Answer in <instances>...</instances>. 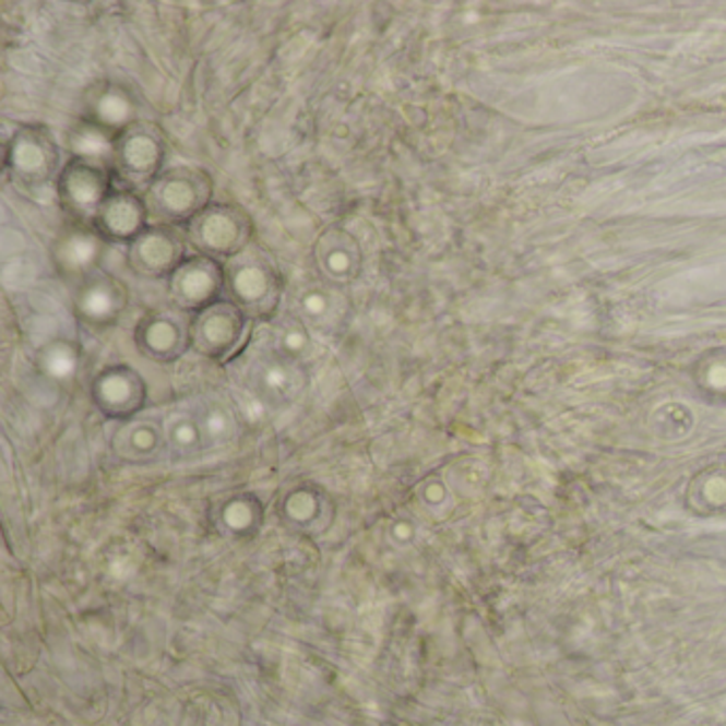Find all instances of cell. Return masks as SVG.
<instances>
[{
	"label": "cell",
	"instance_id": "7a4b0ae2",
	"mask_svg": "<svg viewBox=\"0 0 726 726\" xmlns=\"http://www.w3.org/2000/svg\"><path fill=\"white\" fill-rule=\"evenodd\" d=\"M192 237L203 252L212 254H233L237 252L248 233L243 228V217L228 210L203 212L194 217Z\"/></svg>",
	"mask_w": 726,
	"mask_h": 726
},
{
	"label": "cell",
	"instance_id": "7c38bea8",
	"mask_svg": "<svg viewBox=\"0 0 726 726\" xmlns=\"http://www.w3.org/2000/svg\"><path fill=\"white\" fill-rule=\"evenodd\" d=\"M98 109H100V118H103L105 122H109V124H116V122H120L122 118L129 116V114H127L129 107H127V103H124L120 96H105V98L100 100Z\"/></svg>",
	"mask_w": 726,
	"mask_h": 726
},
{
	"label": "cell",
	"instance_id": "8992f818",
	"mask_svg": "<svg viewBox=\"0 0 726 726\" xmlns=\"http://www.w3.org/2000/svg\"><path fill=\"white\" fill-rule=\"evenodd\" d=\"M143 215V207L136 199H132L130 194H116L103 203L96 219L105 235L127 239L141 235Z\"/></svg>",
	"mask_w": 726,
	"mask_h": 726
},
{
	"label": "cell",
	"instance_id": "6da1fadb",
	"mask_svg": "<svg viewBox=\"0 0 726 726\" xmlns=\"http://www.w3.org/2000/svg\"><path fill=\"white\" fill-rule=\"evenodd\" d=\"M207 181L203 177H197L194 172L177 171L169 172L167 177L158 179V183L152 188V203L154 210L163 217L169 219H181V217H197L199 210L203 207V197Z\"/></svg>",
	"mask_w": 726,
	"mask_h": 726
},
{
	"label": "cell",
	"instance_id": "4fadbf2b",
	"mask_svg": "<svg viewBox=\"0 0 726 726\" xmlns=\"http://www.w3.org/2000/svg\"><path fill=\"white\" fill-rule=\"evenodd\" d=\"M92 254H94V246L86 239H73L67 246V262H71L73 269H80V266L87 264Z\"/></svg>",
	"mask_w": 726,
	"mask_h": 726
},
{
	"label": "cell",
	"instance_id": "8fae6325",
	"mask_svg": "<svg viewBox=\"0 0 726 726\" xmlns=\"http://www.w3.org/2000/svg\"><path fill=\"white\" fill-rule=\"evenodd\" d=\"M326 258H322V264L326 269L329 275L342 279L345 275H349L354 271V254L347 252V248H340V246H326Z\"/></svg>",
	"mask_w": 726,
	"mask_h": 726
},
{
	"label": "cell",
	"instance_id": "5b68a950",
	"mask_svg": "<svg viewBox=\"0 0 726 726\" xmlns=\"http://www.w3.org/2000/svg\"><path fill=\"white\" fill-rule=\"evenodd\" d=\"M179 257V243L175 241L172 235H167L165 230H152V233H141L134 239L132 246V264L141 273H165V271H175V260Z\"/></svg>",
	"mask_w": 726,
	"mask_h": 726
},
{
	"label": "cell",
	"instance_id": "30bf717a",
	"mask_svg": "<svg viewBox=\"0 0 726 726\" xmlns=\"http://www.w3.org/2000/svg\"><path fill=\"white\" fill-rule=\"evenodd\" d=\"M114 286L111 284H105V282H94L90 284L87 288H84V309H87L90 313L94 316H100V313H107L111 307H114Z\"/></svg>",
	"mask_w": 726,
	"mask_h": 726
},
{
	"label": "cell",
	"instance_id": "ba28073f",
	"mask_svg": "<svg viewBox=\"0 0 726 726\" xmlns=\"http://www.w3.org/2000/svg\"><path fill=\"white\" fill-rule=\"evenodd\" d=\"M233 295L243 302H260L266 295H273V269L262 260H243L230 271Z\"/></svg>",
	"mask_w": 726,
	"mask_h": 726
},
{
	"label": "cell",
	"instance_id": "277c9868",
	"mask_svg": "<svg viewBox=\"0 0 726 726\" xmlns=\"http://www.w3.org/2000/svg\"><path fill=\"white\" fill-rule=\"evenodd\" d=\"M222 273L212 260H190L172 271L171 295L183 305L205 302L217 295Z\"/></svg>",
	"mask_w": 726,
	"mask_h": 726
},
{
	"label": "cell",
	"instance_id": "52a82bcc",
	"mask_svg": "<svg viewBox=\"0 0 726 726\" xmlns=\"http://www.w3.org/2000/svg\"><path fill=\"white\" fill-rule=\"evenodd\" d=\"M120 167L130 179H145L158 167L160 145L147 132H132L127 136L124 145L118 150Z\"/></svg>",
	"mask_w": 726,
	"mask_h": 726
},
{
	"label": "cell",
	"instance_id": "3957f363",
	"mask_svg": "<svg viewBox=\"0 0 726 726\" xmlns=\"http://www.w3.org/2000/svg\"><path fill=\"white\" fill-rule=\"evenodd\" d=\"M105 175L90 163L71 167L62 177V197L71 205V210L80 214L98 215L103 203L109 199L105 194L107 183Z\"/></svg>",
	"mask_w": 726,
	"mask_h": 726
},
{
	"label": "cell",
	"instance_id": "9c48e42d",
	"mask_svg": "<svg viewBox=\"0 0 726 726\" xmlns=\"http://www.w3.org/2000/svg\"><path fill=\"white\" fill-rule=\"evenodd\" d=\"M45 163H47V154L37 141L20 143V147L15 150V169L26 177H37L47 167Z\"/></svg>",
	"mask_w": 726,
	"mask_h": 726
}]
</instances>
